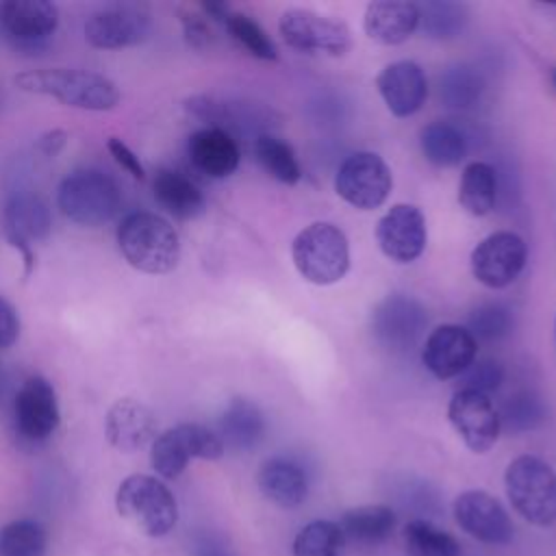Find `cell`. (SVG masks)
I'll use <instances>...</instances> for the list:
<instances>
[{
  "mask_svg": "<svg viewBox=\"0 0 556 556\" xmlns=\"http://www.w3.org/2000/svg\"><path fill=\"white\" fill-rule=\"evenodd\" d=\"M217 434L224 447H232L237 452L254 450L265 437V417L254 402L232 397L217 419Z\"/></svg>",
  "mask_w": 556,
  "mask_h": 556,
  "instance_id": "obj_25",
  "label": "cell"
},
{
  "mask_svg": "<svg viewBox=\"0 0 556 556\" xmlns=\"http://www.w3.org/2000/svg\"><path fill=\"white\" fill-rule=\"evenodd\" d=\"M291 258L306 282L317 287L334 285L350 269L348 237L330 222H313L295 235Z\"/></svg>",
  "mask_w": 556,
  "mask_h": 556,
  "instance_id": "obj_4",
  "label": "cell"
},
{
  "mask_svg": "<svg viewBox=\"0 0 556 556\" xmlns=\"http://www.w3.org/2000/svg\"><path fill=\"white\" fill-rule=\"evenodd\" d=\"M67 139H70L67 130H63V128H50V130H46V132H41V135L37 137L35 150H37L41 156H46V159H54V156H59V154L63 152V148L67 146Z\"/></svg>",
  "mask_w": 556,
  "mask_h": 556,
  "instance_id": "obj_43",
  "label": "cell"
},
{
  "mask_svg": "<svg viewBox=\"0 0 556 556\" xmlns=\"http://www.w3.org/2000/svg\"><path fill=\"white\" fill-rule=\"evenodd\" d=\"M254 154L261 163V167L278 182L282 185H295L302 178V167L295 159L293 148L274 137V135H261L254 141Z\"/></svg>",
  "mask_w": 556,
  "mask_h": 556,
  "instance_id": "obj_30",
  "label": "cell"
},
{
  "mask_svg": "<svg viewBox=\"0 0 556 556\" xmlns=\"http://www.w3.org/2000/svg\"><path fill=\"white\" fill-rule=\"evenodd\" d=\"M458 378H460V389H469V391L489 395L491 391H495L502 384L504 369L493 358H480V361H473Z\"/></svg>",
  "mask_w": 556,
  "mask_h": 556,
  "instance_id": "obj_39",
  "label": "cell"
},
{
  "mask_svg": "<svg viewBox=\"0 0 556 556\" xmlns=\"http://www.w3.org/2000/svg\"><path fill=\"white\" fill-rule=\"evenodd\" d=\"M549 85H552V89L556 91V67L549 70Z\"/></svg>",
  "mask_w": 556,
  "mask_h": 556,
  "instance_id": "obj_45",
  "label": "cell"
},
{
  "mask_svg": "<svg viewBox=\"0 0 556 556\" xmlns=\"http://www.w3.org/2000/svg\"><path fill=\"white\" fill-rule=\"evenodd\" d=\"M256 482L261 493L280 508H298L308 493V482L302 467L282 456L267 458L258 467Z\"/></svg>",
  "mask_w": 556,
  "mask_h": 556,
  "instance_id": "obj_24",
  "label": "cell"
},
{
  "mask_svg": "<svg viewBox=\"0 0 556 556\" xmlns=\"http://www.w3.org/2000/svg\"><path fill=\"white\" fill-rule=\"evenodd\" d=\"M48 530L37 519H13L0 528V556H46Z\"/></svg>",
  "mask_w": 556,
  "mask_h": 556,
  "instance_id": "obj_31",
  "label": "cell"
},
{
  "mask_svg": "<svg viewBox=\"0 0 556 556\" xmlns=\"http://www.w3.org/2000/svg\"><path fill=\"white\" fill-rule=\"evenodd\" d=\"M154 198L176 219H195L204 213L206 200L200 187L176 169H159L154 174Z\"/></svg>",
  "mask_w": 556,
  "mask_h": 556,
  "instance_id": "obj_26",
  "label": "cell"
},
{
  "mask_svg": "<svg viewBox=\"0 0 556 556\" xmlns=\"http://www.w3.org/2000/svg\"><path fill=\"white\" fill-rule=\"evenodd\" d=\"M419 9V26L432 39H452L463 33L467 22V11L458 2L432 0L426 4H417Z\"/></svg>",
  "mask_w": 556,
  "mask_h": 556,
  "instance_id": "obj_34",
  "label": "cell"
},
{
  "mask_svg": "<svg viewBox=\"0 0 556 556\" xmlns=\"http://www.w3.org/2000/svg\"><path fill=\"white\" fill-rule=\"evenodd\" d=\"M282 41L300 52L343 56L352 50V30L343 20L311 9H287L278 20Z\"/></svg>",
  "mask_w": 556,
  "mask_h": 556,
  "instance_id": "obj_9",
  "label": "cell"
},
{
  "mask_svg": "<svg viewBox=\"0 0 556 556\" xmlns=\"http://www.w3.org/2000/svg\"><path fill=\"white\" fill-rule=\"evenodd\" d=\"M410 556H460L458 541L426 519H413L402 530Z\"/></svg>",
  "mask_w": 556,
  "mask_h": 556,
  "instance_id": "obj_32",
  "label": "cell"
},
{
  "mask_svg": "<svg viewBox=\"0 0 556 556\" xmlns=\"http://www.w3.org/2000/svg\"><path fill=\"white\" fill-rule=\"evenodd\" d=\"M122 204L117 182L98 169H76L56 189L59 211L74 224L98 228L109 224Z\"/></svg>",
  "mask_w": 556,
  "mask_h": 556,
  "instance_id": "obj_6",
  "label": "cell"
},
{
  "mask_svg": "<svg viewBox=\"0 0 556 556\" xmlns=\"http://www.w3.org/2000/svg\"><path fill=\"white\" fill-rule=\"evenodd\" d=\"M497 195L495 169L489 163H467L458 182V204L473 217H484L493 211Z\"/></svg>",
  "mask_w": 556,
  "mask_h": 556,
  "instance_id": "obj_28",
  "label": "cell"
},
{
  "mask_svg": "<svg viewBox=\"0 0 556 556\" xmlns=\"http://www.w3.org/2000/svg\"><path fill=\"white\" fill-rule=\"evenodd\" d=\"M497 415L502 428L510 432H526L543 424L545 408L532 393H517L504 404L502 410H497Z\"/></svg>",
  "mask_w": 556,
  "mask_h": 556,
  "instance_id": "obj_38",
  "label": "cell"
},
{
  "mask_svg": "<svg viewBox=\"0 0 556 556\" xmlns=\"http://www.w3.org/2000/svg\"><path fill=\"white\" fill-rule=\"evenodd\" d=\"M484 91L480 72L469 65H454L441 74L439 93L450 109H471Z\"/></svg>",
  "mask_w": 556,
  "mask_h": 556,
  "instance_id": "obj_33",
  "label": "cell"
},
{
  "mask_svg": "<svg viewBox=\"0 0 556 556\" xmlns=\"http://www.w3.org/2000/svg\"><path fill=\"white\" fill-rule=\"evenodd\" d=\"M504 486L513 508L532 526L556 523V471L543 458L521 454L504 471Z\"/></svg>",
  "mask_w": 556,
  "mask_h": 556,
  "instance_id": "obj_5",
  "label": "cell"
},
{
  "mask_svg": "<svg viewBox=\"0 0 556 556\" xmlns=\"http://www.w3.org/2000/svg\"><path fill=\"white\" fill-rule=\"evenodd\" d=\"M454 519L460 530L486 545H506L515 534L506 508L486 491H463L454 500Z\"/></svg>",
  "mask_w": 556,
  "mask_h": 556,
  "instance_id": "obj_18",
  "label": "cell"
},
{
  "mask_svg": "<svg viewBox=\"0 0 556 556\" xmlns=\"http://www.w3.org/2000/svg\"><path fill=\"white\" fill-rule=\"evenodd\" d=\"M180 24H182V35L185 41L195 48V50H204L215 41V35L206 22V17L202 13L195 11H180Z\"/></svg>",
  "mask_w": 556,
  "mask_h": 556,
  "instance_id": "obj_40",
  "label": "cell"
},
{
  "mask_svg": "<svg viewBox=\"0 0 556 556\" xmlns=\"http://www.w3.org/2000/svg\"><path fill=\"white\" fill-rule=\"evenodd\" d=\"M426 308L410 295H387L371 313V332L391 352L410 350L426 330Z\"/></svg>",
  "mask_w": 556,
  "mask_h": 556,
  "instance_id": "obj_16",
  "label": "cell"
},
{
  "mask_svg": "<svg viewBox=\"0 0 556 556\" xmlns=\"http://www.w3.org/2000/svg\"><path fill=\"white\" fill-rule=\"evenodd\" d=\"M376 87L395 117L415 115L428 96V80L415 61H395L380 70Z\"/></svg>",
  "mask_w": 556,
  "mask_h": 556,
  "instance_id": "obj_21",
  "label": "cell"
},
{
  "mask_svg": "<svg viewBox=\"0 0 556 556\" xmlns=\"http://www.w3.org/2000/svg\"><path fill=\"white\" fill-rule=\"evenodd\" d=\"M20 337V315L9 300L0 295V350L11 348Z\"/></svg>",
  "mask_w": 556,
  "mask_h": 556,
  "instance_id": "obj_42",
  "label": "cell"
},
{
  "mask_svg": "<svg viewBox=\"0 0 556 556\" xmlns=\"http://www.w3.org/2000/svg\"><path fill=\"white\" fill-rule=\"evenodd\" d=\"M115 510L150 539L167 536L178 523L176 495L161 478L148 473H130L117 484Z\"/></svg>",
  "mask_w": 556,
  "mask_h": 556,
  "instance_id": "obj_3",
  "label": "cell"
},
{
  "mask_svg": "<svg viewBox=\"0 0 556 556\" xmlns=\"http://www.w3.org/2000/svg\"><path fill=\"white\" fill-rule=\"evenodd\" d=\"M419 28V9L406 0H374L363 15L365 35L382 46H400Z\"/></svg>",
  "mask_w": 556,
  "mask_h": 556,
  "instance_id": "obj_22",
  "label": "cell"
},
{
  "mask_svg": "<svg viewBox=\"0 0 556 556\" xmlns=\"http://www.w3.org/2000/svg\"><path fill=\"white\" fill-rule=\"evenodd\" d=\"M59 28V7L48 0L0 2V33L17 50H39Z\"/></svg>",
  "mask_w": 556,
  "mask_h": 556,
  "instance_id": "obj_14",
  "label": "cell"
},
{
  "mask_svg": "<svg viewBox=\"0 0 556 556\" xmlns=\"http://www.w3.org/2000/svg\"><path fill=\"white\" fill-rule=\"evenodd\" d=\"M159 434L156 415L135 397L115 400L104 417V437L117 452H139Z\"/></svg>",
  "mask_w": 556,
  "mask_h": 556,
  "instance_id": "obj_20",
  "label": "cell"
},
{
  "mask_svg": "<svg viewBox=\"0 0 556 556\" xmlns=\"http://www.w3.org/2000/svg\"><path fill=\"white\" fill-rule=\"evenodd\" d=\"M467 330L476 341H500L513 330V315L504 304H482L469 319Z\"/></svg>",
  "mask_w": 556,
  "mask_h": 556,
  "instance_id": "obj_37",
  "label": "cell"
},
{
  "mask_svg": "<svg viewBox=\"0 0 556 556\" xmlns=\"http://www.w3.org/2000/svg\"><path fill=\"white\" fill-rule=\"evenodd\" d=\"M528 245L513 230H497L484 237L471 250V274L489 289H504L513 285L526 267Z\"/></svg>",
  "mask_w": 556,
  "mask_h": 556,
  "instance_id": "obj_12",
  "label": "cell"
},
{
  "mask_svg": "<svg viewBox=\"0 0 556 556\" xmlns=\"http://www.w3.org/2000/svg\"><path fill=\"white\" fill-rule=\"evenodd\" d=\"M419 146L428 163L434 167H454L467 154L465 135L450 122L437 119L421 128Z\"/></svg>",
  "mask_w": 556,
  "mask_h": 556,
  "instance_id": "obj_29",
  "label": "cell"
},
{
  "mask_svg": "<svg viewBox=\"0 0 556 556\" xmlns=\"http://www.w3.org/2000/svg\"><path fill=\"white\" fill-rule=\"evenodd\" d=\"M187 154L195 169L208 178H228L237 172L241 150L226 128L206 126L195 130L187 141Z\"/></svg>",
  "mask_w": 556,
  "mask_h": 556,
  "instance_id": "obj_23",
  "label": "cell"
},
{
  "mask_svg": "<svg viewBox=\"0 0 556 556\" xmlns=\"http://www.w3.org/2000/svg\"><path fill=\"white\" fill-rule=\"evenodd\" d=\"M85 41L98 50H122L143 43L152 30V17L139 4H109L93 11L85 26Z\"/></svg>",
  "mask_w": 556,
  "mask_h": 556,
  "instance_id": "obj_11",
  "label": "cell"
},
{
  "mask_svg": "<svg viewBox=\"0 0 556 556\" xmlns=\"http://www.w3.org/2000/svg\"><path fill=\"white\" fill-rule=\"evenodd\" d=\"M478 354V341L471 332L456 324H443L430 330L421 348V361L426 369L439 378L450 380L460 376Z\"/></svg>",
  "mask_w": 556,
  "mask_h": 556,
  "instance_id": "obj_19",
  "label": "cell"
},
{
  "mask_svg": "<svg viewBox=\"0 0 556 556\" xmlns=\"http://www.w3.org/2000/svg\"><path fill=\"white\" fill-rule=\"evenodd\" d=\"M20 91L54 98L83 111H111L119 104V87L104 74L76 67H41L13 76Z\"/></svg>",
  "mask_w": 556,
  "mask_h": 556,
  "instance_id": "obj_1",
  "label": "cell"
},
{
  "mask_svg": "<svg viewBox=\"0 0 556 556\" xmlns=\"http://www.w3.org/2000/svg\"><path fill=\"white\" fill-rule=\"evenodd\" d=\"M224 26L228 30V35L252 56L261 59V61H276L278 59V50L274 46V41L269 39V35L245 13L241 11H230L224 20Z\"/></svg>",
  "mask_w": 556,
  "mask_h": 556,
  "instance_id": "obj_36",
  "label": "cell"
},
{
  "mask_svg": "<svg viewBox=\"0 0 556 556\" xmlns=\"http://www.w3.org/2000/svg\"><path fill=\"white\" fill-rule=\"evenodd\" d=\"M2 230L9 245L22 254L26 280L35 269L33 241H43L52 230V211L48 200L28 187L9 191L2 204Z\"/></svg>",
  "mask_w": 556,
  "mask_h": 556,
  "instance_id": "obj_8",
  "label": "cell"
},
{
  "mask_svg": "<svg viewBox=\"0 0 556 556\" xmlns=\"http://www.w3.org/2000/svg\"><path fill=\"white\" fill-rule=\"evenodd\" d=\"M339 528L343 539L361 545H378L391 536L395 528V513L384 504L356 506L343 513Z\"/></svg>",
  "mask_w": 556,
  "mask_h": 556,
  "instance_id": "obj_27",
  "label": "cell"
},
{
  "mask_svg": "<svg viewBox=\"0 0 556 556\" xmlns=\"http://www.w3.org/2000/svg\"><path fill=\"white\" fill-rule=\"evenodd\" d=\"M106 148H109V154L113 156V161L126 174H130L135 180H143L146 178V167H143V163L139 161V156L135 154V150L128 143H124L119 137H111L106 141Z\"/></svg>",
  "mask_w": 556,
  "mask_h": 556,
  "instance_id": "obj_41",
  "label": "cell"
},
{
  "mask_svg": "<svg viewBox=\"0 0 556 556\" xmlns=\"http://www.w3.org/2000/svg\"><path fill=\"white\" fill-rule=\"evenodd\" d=\"M343 532L339 523L317 519L306 523L293 541V556H339L343 547Z\"/></svg>",
  "mask_w": 556,
  "mask_h": 556,
  "instance_id": "obj_35",
  "label": "cell"
},
{
  "mask_svg": "<svg viewBox=\"0 0 556 556\" xmlns=\"http://www.w3.org/2000/svg\"><path fill=\"white\" fill-rule=\"evenodd\" d=\"M393 189L389 165L376 152H354L337 169V195L358 211L382 206Z\"/></svg>",
  "mask_w": 556,
  "mask_h": 556,
  "instance_id": "obj_10",
  "label": "cell"
},
{
  "mask_svg": "<svg viewBox=\"0 0 556 556\" xmlns=\"http://www.w3.org/2000/svg\"><path fill=\"white\" fill-rule=\"evenodd\" d=\"M7 389H9V376H7L4 367L0 365V402L7 397Z\"/></svg>",
  "mask_w": 556,
  "mask_h": 556,
  "instance_id": "obj_44",
  "label": "cell"
},
{
  "mask_svg": "<svg viewBox=\"0 0 556 556\" xmlns=\"http://www.w3.org/2000/svg\"><path fill=\"white\" fill-rule=\"evenodd\" d=\"M554 332H556V321H554Z\"/></svg>",
  "mask_w": 556,
  "mask_h": 556,
  "instance_id": "obj_47",
  "label": "cell"
},
{
  "mask_svg": "<svg viewBox=\"0 0 556 556\" xmlns=\"http://www.w3.org/2000/svg\"><path fill=\"white\" fill-rule=\"evenodd\" d=\"M115 237L122 256L137 271L161 276L176 269L180 261L178 232L159 213H128L119 222Z\"/></svg>",
  "mask_w": 556,
  "mask_h": 556,
  "instance_id": "obj_2",
  "label": "cell"
},
{
  "mask_svg": "<svg viewBox=\"0 0 556 556\" xmlns=\"http://www.w3.org/2000/svg\"><path fill=\"white\" fill-rule=\"evenodd\" d=\"M15 430L30 443L48 441L61 424V406L54 384L46 376H28L13 397Z\"/></svg>",
  "mask_w": 556,
  "mask_h": 556,
  "instance_id": "obj_13",
  "label": "cell"
},
{
  "mask_svg": "<svg viewBox=\"0 0 556 556\" xmlns=\"http://www.w3.org/2000/svg\"><path fill=\"white\" fill-rule=\"evenodd\" d=\"M376 241L393 263L406 265L417 261L428 243L424 213L413 204H393L376 224Z\"/></svg>",
  "mask_w": 556,
  "mask_h": 556,
  "instance_id": "obj_17",
  "label": "cell"
},
{
  "mask_svg": "<svg viewBox=\"0 0 556 556\" xmlns=\"http://www.w3.org/2000/svg\"><path fill=\"white\" fill-rule=\"evenodd\" d=\"M226 452L219 434L200 424H178L156 434L150 445V465L161 480H176L191 458L217 460Z\"/></svg>",
  "mask_w": 556,
  "mask_h": 556,
  "instance_id": "obj_7",
  "label": "cell"
},
{
  "mask_svg": "<svg viewBox=\"0 0 556 556\" xmlns=\"http://www.w3.org/2000/svg\"><path fill=\"white\" fill-rule=\"evenodd\" d=\"M447 419L463 443L476 454L489 452L502 432L493 400L469 389H458L452 395L447 404Z\"/></svg>",
  "mask_w": 556,
  "mask_h": 556,
  "instance_id": "obj_15",
  "label": "cell"
},
{
  "mask_svg": "<svg viewBox=\"0 0 556 556\" xmlns=\"http://www.w3.org/2000/svg\"><path fill=\"white\" fill-rule=\"evenodd\" d=\"M0 106H2V91H0Z\"/></svg>",
  "mask_w": 556,
  "mask_h": 556,
  "instance_id": "obj_46",
  "label": "cell"
}]
</instances>
